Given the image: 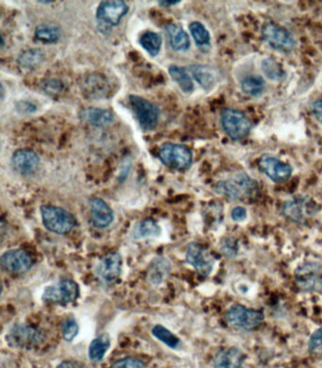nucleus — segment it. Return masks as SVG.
<instances>
[{"instance_id": "obj_3", "label": "nucleus", "mask_w": 322, "mask_h": 368, "mask_svg": "<svg viewBox=\"0 0 322 368\" xmlns=\"http://www.w3.org/2000/svg\"><path fill=\"white\" fill-rule=\"evenodd\" d=\"M158 158L169 168L184 171L191 166L193 154L187 146L167 142L160 146Z\"/></svg>"}, {"instance_id": "obj_38", "label": "nucleus", "mask_w": 322, "mask_h": 368, "mask_svg": "<svg viewBox=\"0 0 322 368\" xmlns=\"http://www.w3.org/2000/svg\"><path fill=\"white\" fill-rule=\"evenodd\" d=\"M111 368H145L144 362L133 357H126L118 360Z\"/></svg>"}, {"instance_id": "obj_14", "label": "nucleus", "mask_w": 322, "mask_h": 368, "mask_svg": "<svg viewBox=\"0 0 322 368\" xmlns=\"http://www.w3.org/2000/svg\"><path fill=\"white\" fill-rule=\"evenodd\" d=\"M122 269V257L117 252L105 255L97 262L95 273L100 282L104 285H111L117 282Z\"/></svg>"}, {"instance_id": "obj_33", "label": "nucleus", "mask_w": 322, "mask_h": 368, "mask_svg": "<svg viewBox=\"0 0 322 368\" xmlns=\"http://www.w3.org/2000/svg\"><path fill=\"white\" fill-rule=\"evenodd\" d=\"M153 336L159 341L163 342L170 349H177L180 345V339L174 333H172L166 327L156 325L151 331Z\"/></svg>"}, {"instance_id": "obj_4", "label": "nucleus", "mask_w": 322, "mask_h": 368, "mask_svg": "<svg viewBox=\"0 0 322 368\" xmlns=\"http://www.w3.org/2000/svg\"><path fill=\"white\" fill-rule=\"evenodd\" d=\"M220 123L224 133L234 141L248 136L252 128L251 120L243 112L231 108L221 110Z\"/></svg>"}, {"instance_id": "obj_35", "label": "nucleus", "mask_w": 322, "mask_h": 368, "mask_svg": "<svg viewBox=\"0 0 322 368\" xmlns=\"http://www.w3.org/2000/svg\"><path fill=\"white\" fill-rule=\"evenodd\" d=\"M309 352L312 356L322 358V328L312 334L308 343Z\"/></svg>"}, {"instance_id": "obj_16", "label": "nucleus", "mask_w": 322, "mask_h": 368, "mask_svg": "<svg viewBox=\"0 0 322 368\" xmlns=\"http://www.w3.org/2000/svg\"><path fill=\"white\" fill-rule=\"evenodd\" d=\"M0 264L4 271L11 274H23L32 267L33 260L30 254L23 249H12L2 255Z\"/></svg>"}, {"instance_id": "obj_28", "label": "nucleus", "mask_w": 322, "mask_h": 368, "mask_svg": "<svg viewBox=\"0 0 322 368\" xmlns=\"http://www.w3.org/2000/svg\"><path fill=\"white\" fill-rule=\"evenodd\" d=\"M111 340L108 334H102L95 338L90 344L88 349L89 359L93 362L102 361L108 349H110Z\"/></svg>"}, {"instance_id": "obj_12", "label": "nucleus", "mask_w": 322, "mask_h": 368, "mask_svg": "<svg viewBox=\"0 0 322 368\" xmlns=\"http://www.w3.org/2000/svg\"><path fill=\"white\" fill-rule=\"evenodd\" d=\"M185 258L187 264L202 277L209 276L216 264L214 255L205 246L196 243L188 244Z\"/></svg>"}, {"instance_id": "obj_11", "label": "nucleus", "mask_w": 322, "mask_h": 368, "mask_svg": "<svg viewBox=\"0 0 322 368\" xmlns=\"http://www.w3.org/2000/svg\"><path fill=\"white\" fill-rule=\"evenodd\" d=\"M262 37L274 50L290 53L294 50L296 42L285 28L273 22L265 23L262 27Z\"/></svg>"}, {"instance_id": "obj_7", "label": "nucleus", "mask_w": 322, "mask_h": 368, "mask_svg": "<svg viewBox=\"0 0 322 368\" xmlns=\"http://www.w3.org/2000/svg\"><path fill=\"white\" fill-rule=\"evenodd\" d=\"M264 319L265 316L261 311L246 308L241 304L231 306L226 313V320L229 325L244 331L258 328Z\"/></svg>"}, {"instance_id": "obj_2", "label": "nucleus", "mask_w": 322, "mask_h": 368, "mask_svg": "<svg viewBox=\"0 0 322 368\" xmlns=\"http://www.w3.org/2000/svg\"><path fill=\"white\" fill-rule=\"evenodd\" d=\"M41 215L46 230L59 235L70 233L77 225L76 217L71 213L57 206L43 205Z\"/></svg>"}, {"instance_id": "obj_39", "label": "nucleus", "mask_w": 322, "mask_h": 368, "mask_svg": "<svg viewBox=\"0 0 322 368\" xmlns=\"http://www.w3.org/2000/svg\"><path fill=\"white\" fill-rule=\"evenodd\" d=\"M238 244H236V241L234 239L226 238L222 244H221L220 249L222 254L231 258V257H234L238 253Z\"/></svg>"}, {"instance_id": "obj_20", "label": "nucleus", "mask_w": 322, "mask_h": 368, "mask_svg": "<svg viewBox=\"0 0 322 368\" xmlns=\"http://www.w3.org/2000/svg\"><path fill=\"white\" fill-rule=\"evenodd\" d=\"M79 118L87 124L95 127H104L112 124L115 117L109 110L100 109V108H85L79 113Z\"/></svg>"}, {"instance_id": "obj_29", "label": "nucleus", "mask_w": 322, "mask_h": 368, "mask_svg": "<svg viewBox=\"0 0 322 368\" xmlns=\"http://www.w3.org/2000/svg\"><path fill=\"white\" fill-rule=\"evenodd\" d=\"M169 76L173 79L182 91L185 94H191L194 91V84L187 69L178 66H171L169 68Z\"/></svg>"}, {"instance_id": "obj_32", "label": "nucleus", "mask_w": 322, "mask_h": 368, "mask_svg": "<svg viewBox=\"0 0 322 368\" xmlns=\"http://www.w3.org/2000/svg\"><path fill=\"white\" fill-rule=\"evenodd\" d=\"M189 30L196 45L198 46L209 45L211 41L210 32H208L207 28L202 23L198 21L190 23Z\"/></svg>"}, {"instance_id": "obj_17", "label": "nucleus", "mask_w": 322, "mask_h": 368, "mask_svg": "<svg viewBox=\"0 0 322 368\" xmlns=\"http://www.w3.org/2000/svg\"><path fill=\"white\" fill-rule=\"evenodd\" d=\"M40 164V157L30 148L17 149L12 157V166L21 175H30L35 171Z\"/></svg>"}, {"instance_id": "obj_15", "label": "nucleus", "mask_w": 322, "mask_h": 368, "mask_svg": "<svg viewBox=\"0 0 322 368\" xmlns=\"http://www.w3.org/2000/svg\"><path fill=\"white\" fill-rule=\"evenodd\" d=\"M130 11V7L122 0H107L100 2L97 7L96 17L97 21L104 25L117 26Z\"/></svg>"}, {"instance_id": "obj_22", "label": "nucleus", "mask_w": 322, "mask_h": 368, "mask_svg": "<svg viewBox=\"0 0 322 368\" xmlns=\"http://www.w3.org/2000/svg\"><path fill=\"white\" fill-rule=\"evenodd\" d=\"M170 269H171V266H170L167 259L163 258V257L154 259L149 267V282L153 285L161 284L167 279V276H169Z\"/></svg>"}, {"instance_id": "obj_45", "label": "nucleus", "mask_w": 322, "mask_h": 368, "mask_svg": "<svg viewBox=\"0 0 322 368\" xmlns=\"http://www.w3.org/2000/svg\"><path fill=\"white\" fill-rule=\"evenodd\" d=\"M38 3H43V4H51V3H53V1H48V0H46V1H41V0H39V1H37Z\"/></svg>"}, {"instance_id": "obj_13", "label": "nucleus", "mask_w": 322, "mask_h": 368, "mask_svg": "<svg viewBox=\"0 0 322 368\" xmlns=\"http://www.w3.org/2000/svg\"><path fill=\"white\" fill-rule=\"evenodd\" d=\"M258 168L275 184H282L290 180L293 168L290 164L283 163L277 157L264 154L258 159Z\"/></svg>"}, {"instance_id": "obj_5", "label": "nucleus", "mask_w": 322, "mask_h": 368, "mask_svg": "<svg viewBox=\"0 0 322 368\" xmlns=\"http://www.w3.org/2000/svg\"><path fill=\"white\" fill-rule=\"evenodd\" d=\"M44 334L40 329L28 324H15L8 331L6 340L10 346L21 349H32L44 342Z\"/></svg>"}, {"instance_id": "obj_40", "label": "nucleus", "mask_w": 322, "mask_h": 368, "mask_svg": "<svg viewBox=\"0 0 322 368\" xmlns=\"http://www.w3.org/2000/svg\"><path fill=\"white\" fill-rule=\"evenodd\" d=\"M15 108H17L18 113H24V115H30V113H33L37 110V107L33 103L27 101V100L18 101Z\"/></svg>"}, {"instance_id": "obj_10", "label": "nucleus", "mask_w": 322, "mask_h": 368, "mask_svg": "<svg viewBox=\"0 0 322 368\" xmlns=\"http://www.w3.org/2000/svg\"><path fill=\"white\" fill-rule=\"evenodd\" d=\"M130 104L140 127L145 130H153L158 124L160 110L154 103L140 96L131 95Z\"/></svg>"}, {"instance_id": "obj_9", "label": "nucleus", "mask_w": 322, "mask_h": 368, "mask_svg": "<svg viewBox=\"0 0 322 368\" xmlns=\"http://www.w3.org/2000/svg\"><path fill=\"white\" fill-rule=\"evenodd\" d=\"M319 212L315 202L305 197H296L287 200L283 205V215L292 222L305 223Z\"/></svg>"}, {"instance_id": "obj_25", "label": "nucleus", "mask_w": 322, "mask_h": 368, "mask_svg": "<svg viewBox=\"0 0 322 368\" xmlns=\"http://www.w3.org/2000/svg\"><path fill=\"white\" fill-rule=\"evenodd\" d=\"M160 234H161V228L158 223L151 218H146L136 224L131 235L135 240H143L146 238H158Z\"/></svg>"}, {"instance_id": "obj_37", "label": "nucleus", "mask_w": 322, "mask_h": 368, "mask_svg": "<svg viewBox=\"0 0 322 368\" xmlns=\"http://www.w3.org/2000/svg\"><path fill=\"white\" fill-rule=\"evenodd\" d=\"M42 88L50 96L61 94L64 90L63 82L55 79H46L43 81Z\"/></svg>"}, {"instance_id": "obj_31", "label": "nucleus", "mask_w": 322, "mask_h": 368, "mask_svg": "<svg viewBox=\"0 0 322 368\" xmlns=\"http://www.w3.org/2000/svg\"><path fill=\"white\" fill-rule=\"evenodd\" d=\"M266 82L261 76H248L246 77L241 82V88L244 94L251 97L261 96L265 91Z\"/></svg>"}, {"instance_id": "obj_43", "label": "nucleus", "mask_w": 322, "mask_h": 368, "mask_svg": "<svg viewBox=\"0 0 322 368\" xmlns=\"http://www.w3.org/2000/svg\"><path fill=\"white\" fill-rule=\"evenodd\" d=\"M57 368H84V367H82V365L79 364V362H72V361H66L59 365L58 367H57Z\"/></svg>"}, {"instance_id": "obj_6", "label": "nucleus", "mask_w": 322, "mask_h": 368, "mask_svg": "<svg viewBox=\"0 0 322 368\" xmlns=\"http://www.w3.org/2000/svg\"><path fill=\"white\" fill-rule=\"evenodd\" d=\"M79 295V285L72 280H61L46 287L43 300L50 304L68 305L76 301Z\"/></svg>"}, {"instance_id": "obj_27", "label": "nucleus", "mask_w": 322, "mask_h": 368, "mask_svg": "<svg viewBox=\"0 0 322 368\" xmlns=\"http://www.w3.org/2000/svg\"><path fill=\"white\" fill-rule=\"evenodd\" d=\"M61 35L60 28L51 23L37 26L35 30V39L44 43H55L61 39Z\"/></svg>"}, {"instance_id": "obj_36", "label": "nucleus", "mask_w": 322, "mask_h": 368, "mask_svg": "<svg viewBox=\"0 0 322 368\" xmlns=\"http://www.w3.org/2000/svg\"><path fill=\"white\" fill-rule=\"evenodd\" d=\"M79 333V325L73 318H68L63 324L61 334L64 339L68 342H72Z\"/></svg>"}, {"instance_id": "obj_42", "label": "nucleus", "mask_w": 322, "mask_h": 368, "mask_svg": "<svg viewBox=\"0 0 322 368\" xmlns=\"http://www.w3.org/2000/svg\"><path fill=\"white\" fill-rule=\"evenodd\" d=\"M312 113L316 119L322 124V99L316 100L312 104Z\"/></svg>"}, {"instance_id": "obj_34", "label": "nucleus", "mask_w": 322, "mask_h": 368, "mask_svg": "<svg viewBox=\"0 0 322 368\" xmlns=\"http://www.w3.org/2000/svg\"><path fill=\"white\" fill-rule=\"evenodd\" d=\"M262 68L267 78L272 81H280L285 76V71L281 68L280 64L272 59H266L263 61Z\"/></svg>"}, {"instance_id": "obj_21", "label": "nucleus", "mask_w": 322, "mask_h": 368, "mask_svg": "<svg viewBox=\"0 0 322 368\" xmlns=\"http://www.w3.org/2000/svg\"><path fill=\"white\" fill-rule=\"evenodd\" d=\"M166 33L169 42L172 50L181 52V51H187L190 48V39L187 32L180 25L170 24L166 26Z\"/></svg>"}, {"instance_id": "obj_24", "label": "nucleus", "mask_w": 322, "mask_h": 368, "mask_svg": "<svg viewBox=\"0 0 322 368\" xmlns=\"http://www.w3.org/2000/svg\"><path fill=\"white\" fill-rule=\"evenodd\" d=\"M188 69L191 72L193 78L203 89L211 90L216 86V75L209 66L198 64V66H190Z\"/></svg>"}, {"instance_id": "obj_30", "label": "nucleus", "mask_w": 322, "mask_h": 368, "mask_svg": "<svg viewBox=\"0 0 322 368\" xmlns=\"http://www.w3.org/2000/svg\"><path fill=\"white\" fill-rule=\"evenodd\" d=\"M139 43L149 55L156 57L160 53V50H161L163 39H162L161 35H158V33L148 30V32H144L140 36Z\"/></svg>"}, {"instance_id": "obj_41", "label": "nucleus", "mask_w": 322, "mask_h": 368, "mask_svg": "<svg viewBox=\"0 0 322 368\" xmlns=\"http://www.w3.org/2000/svg\"><path fill=\"white\" fill-rule=\"evenodd\" d=\"M231 217L236 222H241L247 218V210L241 206H238L231 211Z\"/></svg>"}, {"instance_id": "obj_19", "label": "nucleus", "mask_w": 322, "mask_h": 368, "mask_svg": "<svg viewBox=\"0 0 322 368\" xmlns=\"http://www.w3.org/2000/svg\"><path fill=\"white\" fill-rule=\"evenodd\" d=\"M246 355L236 347L222 349L216 355L214 368H243Z\"/></svg>"}, {"instance_id": "obj_1", "label": "nucleus", "mask_w": 322, "mask_h": 368, "mask_svg": "<svg viewBox=\"0 0 322 368\" xmlns=\"http://www.w3.org/2000/svg\"><path fill=\"white\" fill-rule=\"evenodd\" d=\"M258 184L248 174L238 173L230 179L218 182L215 191L228 200L246 202L258 194Z\"/></svg>"}, {"instance_id": "obj_26", "label": "nucleus", "mask_w": 322, "mask_h": 368, "mask_svg": "<svg viewBox=\"0 0 322 368\" xmlns=\"http://www.w3.org/2000/svg\"><path fill=\"white\" fill-rule=\"evenodd\" d=\"M45 53L41 48H30V50H24L18 56L17 63L20 68L27 69V70H32L39 68L41 64L45 61Z\"/></svg>"}, {"instance_id": "obj_44", "label": "nucleus", "mask_w": 322, "mask_h": 368, "mask_svg": "<svg viewBox=\"0 0 322 368\" xmlns=\"http://www.w3.org/2000/svg\"><path fill=\"white\" fill-rule=\"evenodd\" d=\"M182 1H180V0H161V1H158V4L161 7H172L175 6V5L181 3Z\"/></svg>"}, {"instance_id": "obj_23", "label": "nucleus", "mask_w": 322, "mask_h": 368, "mask_svg": "<svg viewBox=\"0 0 322 368\" xmlns=\"http://www.w3.org/2000/svg\"><path fill=\"white\" fill-rule=\"evenodd\" d=\"M84 84V92L91 97H96L100 99L105 95H107L108 82L106 78L102 76V75L93 74L91 76L87 77L86 79L82 81Z\"/></svg>"}, {"instance_id": "obj_8", "label": "nucleus", "mask_w": 322, "mask_h": 368, "mask_svg": "<svg viewBox=\"0 0 322 368\" xmlns=\"http://www.w3.org/2000/svg\"><path fill=\"white\" fill-rule=\"evenodd\" d=\"M294 277L299 289L305 292H321L322 267L318 262H303L295 270Z\"/></svg>"}, {"instance_id": "obj_18", "label": "nucleus", "mask_w": 322, "mask_h": 368, "mask_svg": "<svg viewBox=\"0 0 322 368\" xmlns=\"http://www.w3.org/2000/svg\"><path fill=\"white\" fill-rule=\"evenodd\" d=\"M90 212L94 226L97 229H106L113 222V212L102 198L94 197L90 200Z\"/></svg>"}]
</instances>
